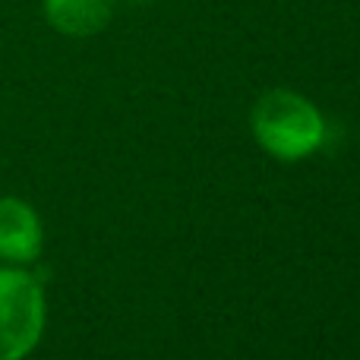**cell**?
Returning <instances> with one entry per match:
<instances>
[{
	"label": "cell",
	"mask_w": 360,
	"mask_h": 360,
	"mask_svg": "<svg viewBox=\"0 0 360 360\" xmlns=\"http://www.w3.org/2000/svg\"><path fill=\"white\" fill-rule=\"evenodd\" d=\"M253 133L269 155L281 162H297L323 146L326 124L307 98L288 89H275L256 101Z\"/></svg>",
	"instance_id": "1"
},
{
	"label": "cell",
	"mask_w": 360,
	"mask_h": 360,
	"mask_svg": "<svg viewBox=\"0 0 360 360\" xmlns=\"http://www.w3.org/2000/svg\"><path fill=\"white\" fill-rule=\"evenodd\" d=\"M44 332V291L35 275L0 269V360L32 354Z\"/></svg>",
	"instance_id": "2"
},
{
	"label": "cell",
	"mask_w": 360,
	"mask_h": 360,
	"mask_svg": "<svg viewBox=\"0 0 360 360\" xmlns=\"http://www.w3.org/2000/svg\"><path fill=\"white\" fill-rule=\"evenodd\" d=\"M41 253V221L22 199H0V262L25 266Z\"/></svg>",
	"instance_id": "3"
},
{
	"label": "cell",
	"mask_w": 360,
	"mask_h": 360,
	"mask_svg": "<svg viewBox=\"0 0 360 360\" xmlns=\"http://www.w3.org/2000/svg\"><path fill=\"white\" fill-rule=\"evenodd\" d=\"M44 16L63 35L86 38L108 25L111 0H44Z\"/></svg>",
	"instance_id": "4"
}]
</instances>
